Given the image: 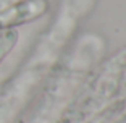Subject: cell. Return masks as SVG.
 <instances>
[{"mask_svg":"<svg viewBox=\"0 0 126 123\" xmlns=\"http://www.w3.org/2000/svg\"><path fill=\"white\" fill-rule=\"evenodd\" d=\"M48 11V0H16L0 8V29H16Z\"/></svg>","mask_w":126,"mask_h":123,"instance_id":"6da1fadb","label":"cell"},{"mask_svg":"<svg viewBox=\"0 0 126 123\" xmlns=\"http://www.w3.org/2000/svg\"><path fill=\"white\" fill-rule=\"evenodd\" d=\"M19 34L16 29H0V63L16 47Z\"/></svg>","mask_w":126,"mask_h":123,"instance_id":"7a4b0ae2","label":"cell"}]
</instances>
